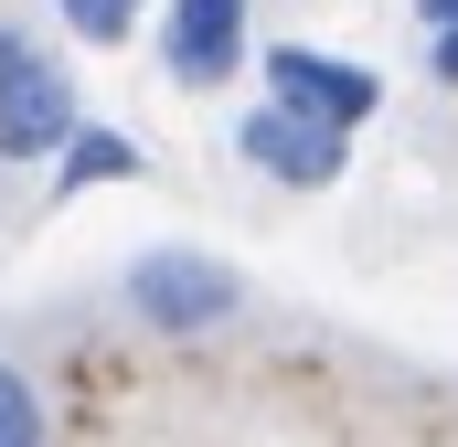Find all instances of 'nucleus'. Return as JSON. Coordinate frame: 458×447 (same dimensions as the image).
I'll return each instance as SVG.
<instances>
[{"label": "nucleus", "instance_id": "1", "mask_svg": "<svg viewBox=\"0 0 458 447\" xmlns=\"http://www.w3.org/2000/svg\"><path fill=\"white\" fill-rule=\"evenodd\" d=\"M117 309L139 331H160V341H203V331H225L234 309H245V277H234L225 256H203V245H149V256H128Z\"/></svg>", "mask_w": 458, "mask_h": 447}, {"label": "nucleus", "instance_id": "2", "mask_svg": "<svg viewBox=\"0 0 458 447\" xmlns=\"http://www.w3.org/2000/svg\"><path fill=\"white\" fill-rule=\"evenodd\" d=\"M75 75H64V54L54 43H32L21 21H0V160L11 171H32V160H54L64 139H75Z\"/></svg>", "mask_w": 458, "mask_h": 447}, {"label": "nucleus", "instance_id": "3", "mask_svg": "<svg viewBox=\"0 0 458 447\" xmlns=\"http://www.w3.org/2000/svg\"><path fill=\"white\" fill-rule=\"evenodd\" d=\"M256 64H267V107L320 117V128H342V139L384 107V75L352 64V54H320V43H277V54H256Z\"/></svg>", "mask_w": 458, "mask_h": 447}, {"label": "nucleus", "instance_id": "4", "mask_svg": "<svg viewBox=\"0 0 458 447\" xmlns=\"http://www.w3.org/2000/svg\"><path fill=\"white\" fill-rule=\"evenodd\" d=\"M245 32H256V0H160V75L171 86H225L245 64Z\"/></svg>", "mask_w": 458, "mask_h": 447}, {"label": "nucleus", "instance_id": "5", "mask_svg": "<svg viewBox=\"0 0 458 447\" xmlns=\"http://www.w3.org/2000/svg\"><path fill=\"white\" fill-rule=\"evenodd\" d=\"M234 149H245V171H267V181H288V192H331L352 171V139L342 128H320V117H288V107H256L234 128Z\"/></svg>", "mask_w": 458, "mask_h": 447}, {"label": "nucleus", "instance_id": "6", "mask_svg": "<svg viewBox=\"0 0 458 447\" xmlns=\"http://www.w3.org/2000/svg\"><path fill=\"white\" fill-rule=\"evenodd\" d=\"M149 171V149L128 139V128H86L75 117V139L54 149V203H86V192H107V181H139Z\"/></svg>", "mask_w": 458, "mask_h": 447}, {"label": "nucleus", "instance_id": "7", "mask_svg": "<svg viewBox=\"0 0 458 447\" xmlns=\"http://www.w3.org/2000/svg\"><path fill=\"white\" fill-rule=\"evenodd\" d=\"M0 447H54V416H43V384L21 362H0Z\"/></svg>", "mask_w": 458, "mask_h": 447}, {"label": "nucleus", "instance_id": "8", "mask_svg": "<svg viewBox=\"0 0 458 447\" xmlns=\"http://www.w3.org/2000/svg\"><path fill=\"white\" fill-rule=\"evenodd\" d=\"M54 11H64V32H75V43H97V54H117V43L149 21V0H54Z\"/></svg>", "mask_w": 458, "mask_h": 447}, {"label": "nucleus", "instance_id": "9", "mask_svg": "<svg viewBox=\"0 0 458 447\" xmlns=\"http://www.w3.org/2000/svg\"><path fill=\"white\" fill-rule=\"evenodd\" d=\"M427 75H437V86H458V21H437V32H427Z\"/></svg>", "mask_w": 458, "mask_h": 447}, {"label": "nucleus", "instance_id": "10", "mask_svg": "<svg viewBox=\"0 0 458 447\" xmlns=\"http://www.w3.org/2000/svg\"><path fill=\"white\" fill-rule=\"evenodd\" d=\"M416 21H427V32H437V21H458V0H416Z\"/></svg>", "mask_w": 458, "mask_h": 447}]
</instances>
